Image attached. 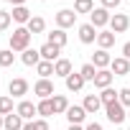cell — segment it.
<instances>
[{
  "mask_svg": "<svg viewBox=\"0 0 130 130\" xmlns=\"http://www.w3.org/2000/svg\"><path fill=\"white\" fill-rule=\"evenodd\" d=\"M31 43V31L26 28V26H18L13 33H10V51H26V48H31L28 46Z\"/></svg>",
  "mask_w": 130,
  "mask_h": 130,
  "instance_id": "1",
  "label": "cell"
},
{
  "mask_svg": "<svg viewBox=\"0 0 130 130\" xmlns=\"http://www.w3.org/2000/svg\"><path fill=\"white\" fill-rule=\"evenodd\" d=\"M105 115H107V120H110L112 125H120V122L127 117V110H125V107L120 105V100H117V102H112V105L105 107Z\"/></svg>",
  "mask_w": 130,
  "mask_h": 130,
  "instance_id": "2",
  "label": "cell"
},
{
  "mask_svg": "<svg viewBox=\"0 0 130 130\" xmlns=\"http://www.w3.org/2000/svg\"><path fill=\"white\" fill-rule=\"evenodd\" d=\"M110 18H112V15H110V10H107V8H94V10L89 13V23H92L97 31H100V28H105V26H110Z\"/></svg>",
  "mask_w": 130,
  "mask_h": 130,
  "instance_id": "3",
  "label": "cell"
},
{
  "mask_svg": "<svg viewBox=\"0 0 130 130\" xmlns=\"http://www.w3.org/2000/svg\"><path fill=\"white\" fill-rule=\"evenodd\" d=\"M130 28V18H127V13H115L112 18H110V31L117 36V33H125Z\"/></svg>",
  "mask_w": 130,
  "mask_h": 130,
  "instance_id": "4",
  "label": "cell"
},
{
  "mask_svg": "<svg viewBox=\"0 0 130 130\" xmlns=\"http://www.w3.org/2000/svg\"><path fill=\"white\" fill-rule=\"evenodd\" d=\"M77 23V13L74 10H69V8H64V10H59L56 13V26L61 28V31H67V28H72Z\"/></svg>",
  "mask_w": 130,
  "mask_h": 130,
  "instance_id": "5",
  "label": "cell"
},
{
  "mask_svg": "<svg viewBox=\"0 0 130 130\" xmlns=\"http://www.w3.org/2000/svg\"><path fill=\"white\" fill-rule=\"evenodd\" d=\"M33 94H38L41 100L54 97V94H56V92H54V82H51V79H38V82L33 84Z\"/></svg>",
  "mask_w": 130,
  "mask_h": 130,
  "instance_id": "6",
  "label": "cell"
},
{
  "mask_svg": "<svg viewBox=\"0 0 130 130\" xmlns=\"http://www.w3.org/2000/svg\"><path fill=\"white\" fill-rule=\"evenodd\" d=\"M67 120H69V125H82V122L87 120V110H84L82 105H69Z\"/></svg>",
  "mask_w": 130,
  "mask_h": 130,
  "instance_id": "7",
  "label": "cell"
},
{
  "mask_svg": "<svg viewBox=\"0 0 130 130\" xmlns=\"http://www.w3.org/2000/svg\"><path fill=\"white\" fill-rule=\"evenodd\" d=\"M8 94H10V97H23V94H28V82H26L23 77L10 79V84H8Z\"/></svg>",
  "mask_w": 130,
  "mask_h": 130,
  "instance_id": "8",
  "label": "cell"
},
{
  "mask_svg": "<svg viewBox=\"0 0 130 130\" xmlns=\"http://www.w3.org/2000/svg\"><path fill=\"white\" fill-rule=\"evenodd\" d=\"M15 112H18V115H21L26 122H31V120H33V115H38V107H36L31 100H23V102L15 107Z\"/></svg>",
  "mask_w": 130,
  "mask_h": 130,
  "instance_id": "9",
  "label": "cell"
},
{
  "mask_svg": "<svg viewBox=\"0 0 130 130\" xmlns=\"http://www.w3.org/2000/svg\"><path fill=\"white\" fill-rule=\"evenodd\" d=\"M110 72H112L115 77H125V74H130V61H127L125 56H117V59H112V64H110Z\"/></svg>",
  "mask_w": 130,
  "mask_h": 130,
  "instance_id": "10",
  "label": "cell"
},
{
  "mask_svg": "<svg viewBox=\"0 0 130 130\" xmlns=\"http://www.w3.org/2000/svg\"><path fill=\"white\" fill-rule=\"evenodd\" d=\"M97 33H100V31H97L92 23H82V26H79V41H82V43H94V41H97Z\"/></svg>",
  "mask_w": 130,
  "mask_h": 130,
  "instance_id": "11",
  "label": "cell"
},
{
  "mask_svg": "<svg viewBox=\"0 0 130 130\" xmlns=\"http://www.w3.org/2000/svg\"><path fill=\"white\" fill-rule=\"evenodd\" d=\"M38 51H41V59H43V61H51V64H56V61H59V51H61V48L46 41V43H43Z\"/></svg>",
  "mask_w": 130,
  "mask_h": 130,
  "instance_id": "12",
  "label": "cell"
},
{
  "mask_svg": "<svg viewBox=\"0 0 130 130\" xmlns=\"http://www.w3.org/2000/svg\"><path fill=\"white\" fill-rule=\"evenodd\" d=\"M92 64H94L97 69H107L110 64H112V56H110L105 48H97V51L92 54Z\"/></svg>",
  "mask_w": 130,
  "mask_h": 130,
  "instance_id": "13",
  "label": "cell"
},
{
  "mask_svg": "<svg viewBox=\"0 0 130 130\" xmlns=\"http://www.w3.org/2000/svg\"><path fill=\"white\" fill-rule=\"evenodd\" d=\"M112 79H115V74H112L110 69H100L97 77H94V87H97V89H107V87L112 84Z\"/></svg>",
  "mask_w": 130,
  "mask_h": 130,
  "instance_id": "14",
  "label": "cell"
},
{
  "mask_svg": "<svg viewBox=\"0 0 130 130\" xmlns=\"http://www.w3.org/2000/svg\"><path fill=\"white\" fill-rule=\"evenodd\" d=\"M23 125H26V120H23L18 112H10V115H5V120H3V127H5V130H23Z\"/></svg>",
  "mask_w": 130,
  "mask_h": 130,
  "instance_id": "15",
  "label": "cell"
},
{
  "mask_svg": "<svg viewBox=\"0 0 130 130\" xmlns=\"http://www.w3.org/2000/svg\"><path fill=\"white\" fill-rule=\"evenodd\" d=\"M21 61L26 64V67H38V64H41V51L38 48H26L21 54Z\"/></svg>",
  "mask_w": 130,
  "mask_h": 130,
  "instance_id": "16",
  "label": "cell"
},
{
  "mask_svg": "<svg viewBox=\"0 0 130 130\" xmlns=\"http://www.w3.org/2000/svg\"><path fill=\"white\" fill-rule=\"evenodd\" d=\"M10 15H13V21H15V23H21V26H28V21L33 18V15H31V10H28L26 5H15Z\"/></svg>",
  "mask_w": 130,
  "mask_h": 130,
  "instance_id": "17",
  "label": "cell"
},
{
  "mask_svg": "<svg viewBox=\"0 0 130 130\" xmlns=\"http://www.w3.org/2000/svg\"><path fill=\"white\" fill-rule=\"evenodd\" d=\"M82 107L87 110V115H94L100 107H105L102 105V100H100V94H87L84 97V102H82Z\"/></svg>",
  "mask_w": 130,
  "mask_h": 130,
  "instance_id": "18",
  "label": "cell"
},
{
  "mask_svg": "<svg viewBox=\"0 0 130 130\" xmlns=\"http://www.w3.org/2000/svg\"><path fill=\"white\" fill-rule=\"evenodd\" d=\"M64 82H67V89H69V92H79V89L84 87V77H82L79 72H72Z\"/></svg>",
  "mask_w": 130,
  "mask_h": 130,
  "instance_id": "19",
  "label": "cell"
},
{
  "mask_svg": "<svg viewBox=\"0 0 130 130\" xmlns=\"http://www.w3.org/2000/svg\"><path fill=\"white\" fill-rule=\"evenodd\" d=\"M51 102H54V115H67V110H69V100L64 97V94H54Z\"/></svg>",
  "mask_w": 130,
  "mask_h": 130,
  "instance_id": "20",
  "label": "cell"
},
{
  "mask_svg": "<svg viewBox=\"0 0 130 130\" xmlns=\"http://www.w3.org/2000/svg\"><path fill=\"white\" fill-rule=\"evenodd\" d=\"M54 74L67 79V77L72 74V61H69V59H59V61L54 64Z\"/></svg>",
  "mask_w": 130,
  "mask_h": 130,
  "instance_id": "21",
  "label": "cell"
},
{
  "mask_svg": "<svg viewBox=\"0 0 130 130\" xmlns=\"http://www.w3.org/2000/svg\"><path fill=\"white\" fill-rule=\"evenodd\" d=\"M97 46L105 48V51H107L110 46H115V33H112V31H100V33H97Z\"/></svg>",
  "mask_w": 130,
  "mask_h": 130,
  "instance_id": "22",
  "label": "cell"
},
{
  "mask_svg": "<svg viewBox=\"0 0 130 130\" xmlns=\"http://www.w3.org/2000/svg\"><path fill=\"white\" fill-rule=\"evenodd\" d=\"M46 41H48V43H54V46H59V48H64L69 38H67V33H64L61 28H56V31H51V33H48V38H46Z\"/></svg>",
  "mask_w": 130,
  "mask_h": 130,
  "instance_id": "23",
  "label": "cell"
},
{
  "mask_svg": "<svg viewBox=\"0 0 130 130\" xmlns=\"http://www.w3.org/2000/svg\"><path fill=\"white\" fill-rule=\"evenodd\" d=\"M28 31H31V36H36V33H43L46 31V21L41 18V15H33L31 21H28V26H26Z\"/></svg>",
  "mask_w": 130,
  "mask_h": 130,
  "instance_id": "24",
  "label": "cell"
},
{
  "mask_svg": "<svg viewBox=\"0 0 130 130\" xmlns=\"http://www.w3.org/2000/svg\"><path fill=\"white\" fill-rule=\"evenodd\" d=\"M117 97H120V92H115L112 87H107V89H102L100 92V100H102V105L107 107V105H112V102H117Z\"/></svg>",
  "mask_w": 130,
  "mask_h": 130,
  "instance_id": "25",
  "label": "cell"
},
{
  "mask_svg": "<svg viewBox=\"0 0 130 130\" xmlns=\"http://www.w3.org/2000/svg\"><path fill=\"white\" fill-rule=\"evenodd\" d=\"M97 72H100V69L94 67L92 61H89V64H84V67L79 69V74L84 77V82H94V77H97Z\"/></svg>",
  "mask_w": 130,
  "mask_h": 130,
  "instance_id": "26",
  "label": "cell"
},
{
  "mask_svg": "<svg viewBox=\"0 0 130 130\" xmlns=\"http://www.w3.org/2000/svg\"><path fill=\"white\" fill-rule=\"evenodd\" d=\"M36 107H38V115H41L43 120H46L48 115H54V102H51V97H48V100H41Z\"/></svg>",
  "mask_w": 130,
  "mask_h": 130,
  "instance_id": "27",
  "label": "cell"
},
{
  "mask_svg": "<svg viewBox=\"0 0 130 130\" xmlns=\"http://www.w3.org/2000/svg\"><path fill=\"white\" fill-rule=\"evenodd\" d=\"M94 10V0H77L74 3V13H92Z\"/></svg>",
  "mask_w": 130,
  "mask_h": 130,
  "instance_id": "28",
  "label": "cell"
},
{
  "mask_svg": "<svg viewBox=\"0 0 130 130\" xmlns=\"http://www.w3.org/2000/svg\"><path fill=\"white\" fill-rule=\"evenodd\" d=\"M10 112H15L13 110V97L10 94H3V97H0V115H10Z\"/></svg>",
  "mask_w": 130,
  "mask_h": 130,
  "instance_id": "29",
  "label": "cell"
},
{
  "mask_svg": "<svg viewBox=\"0 0 130 130\" xmlns=\"http://www.w3.org/2000/svg\"><path fill=\"white\" fill-rule=\"evenodd\" d=\"M36 72H38V77H41V79H48V77L54 74V64H51V61H43V59H41V64L36 67Z\"/></svg>",
  "mask_w": 130,
  "mask_h": 130,
  "instance_id": "30",
  "label": "cell"
},
{
  "mask_svg": "<svg viewBox=\"0 0 130 130\" xmlns=\"http://www.w3.org/2000/svg\"><path fill=\"white\" fill-rule=\"evenodd\" d=\"M23 130H48V120H43V117L31 120V122H26V125H23Z\"/></svg>",
  "mask_w": 130,
  "mask_h": 130,
  "instance_id": "31",
  "label": "cell"
},
{
  "mask_svg": "<svg viewBox=\"0 0 130 130\" xmlns=\"http://www.w3.org/2000/svg\"><path fill=\"white\" fill-rule=\"evenodd\" d=\"M13 61H15V54H13L10 48L0 51V67H13Z\"/></svg>",
  "mask_w": 130,
  "mask_h": 130,
  "instance_id": "32",
  "label": "cell"
},
{
  "mask_svg": "<svg viewBox=\"0 0 130 130\" xmlns=\"http://www.w3.org/2000/svg\"><path fill=\"white\" fill-rule=\"evenodd\" d=\"M10 21H13V15L8 10H0V31H8L10 28Z\"/></svg>",
  "mask_w": 130,
  "mask_h": 130,
  "instance_id": "33",
  "label": "cell"
},
{
  "mask_svg": "<svg viewBox=\"0 0 130 130\" xmlns=\"http://www.w3.org/2000/svg\"><path fill=\"white\" fill-rule=\"evenodd\" d=\"M117 100H120V105H122V107H127V110H130V87H122Z\"/></svg>",
  "mask_w": 130,
  "mask_h": 130,
  "instance_id": "34",
  "label": "cell"
},
{
  "mask_svg": "<svg viewBox=\"0 0 130 130\" xmlns=\"http://www.w3.org/2000/svg\"><path fill=\"white\" fill-rule=\"evenodd\" d=\"M120 3H122V0H102V8H107V10H115Z\"/></svg>",
  "mask_w": 130,
  "mask_h": 130,
  "instance_id": "35",
  "label": "cell"
},
{
  "mask_svg": "<svg viewBox=\"0 0 130 130\" xmlns=\"http://www.w3.org/2000/svg\"><path fill=\"white\" fill-rule=\"evenodd\" d=\"M122 56H125V59H127V61H130V41H127V43H125V46H122Z\"/></svg>",
  "mask_w": 130,
  "mask_h": 130,
  "instance_id": "36",
  "label": "cell"
},
{
  "mask_svg": "<svg viewBox=\"0 0 130 130\" xmlns=\"http://www.w3.org/2000/svg\"><path fill=\"white\" fill-rule=\"evenodd\" d=\"M84 130H105V127H102V125H100V122H89V125H87V127H84Z\"/></svg>",
  "mask_w": 130,
  "mask_h": 130,
  "instance_id": "37",
  "label": "cell"
},
{
  "mask_svg": "<svg viewBox=\"0 0 130 130\" xmlns=\"http://www.w3.org/2000/svg\"><path fill=\"white\" fill-rule=\"evenodd\" d=\"M5 3H13V8H15V5H26V0H5Z\"/></svg>",
  "mask_w": 130,
  "mask_h": 130,
  "instance_id": "38",
  "label": "cell"
},
{
  "mask_svg": "<svg viewBox=\"0 0 130 130\" xmlns=\"http://www.w3.org/2000/svg\"><path fill=\"white\" fill-rule=\"evenodd\" d=\"M69 130H84L82 125H69Z\"/></svg>",
  "mask_w": 130,
  "mask_h": 130,
  "instance_id": "39",
  "label": "cell"
},
{
  "mask_svg": "<svg viewBox=\"0 0 130 130\" xmlns=\"http://www.w3.org/2000/svg\"><path fill=\"white\" fill-rule=\"evenodd\" d=\"M3 120H5V117H3V115H0V127H3Z\"/></svg>",
  "mask_w": 130,
  "mask_h": 130,
  "instance_id": "40",
  "label": "cell"
},
{
  "mask_svg": "<svg viewBox=\"0 0 130 130\" xmlns=\"http://www.w3.org/2000/svg\"><path fill=\"white\" fill-rule=\"evenodd\" d=\"M127 117H130V110H127Z\"/></svg>",
  "mask_w": 130,
  "mask_h": 130,
  "instance_id": "41",
  "label": "cell"
},
{
  "mask_svg": "<svg viewBox=\"0 0 130 130\" xmlns=\"http://www.w3.org/2000/svg\"><path fill=\"white\" fill-rule=\"evenodd\" d=\"M41 3H46V0H41Z\"/></svg>",
  "mask_w": 130,
  "mask_h": 130,
  "instance_id": "42",
  "label": "cell"
}]
</instances>
